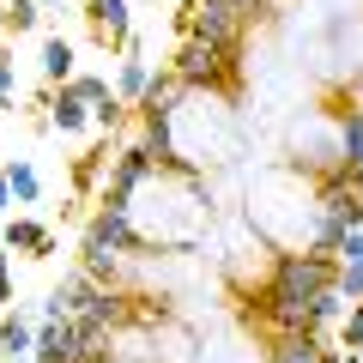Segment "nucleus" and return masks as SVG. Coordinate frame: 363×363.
Segmentation results:
<instances>
[{"mask_svg": "<svg viewBox=\"0 0 363 363\" xmlns=\"http://www.w3.org/2000/svg\"><path fill=\"white\" fill-rule=\"evenodd\" d=\"M169 67H176V79L188 91H236V79H242V55L212 43V37H194V30L176 43Z\"/></svg>", "mask_w": 363, "mask_h": 363, "instance_id": "obj_1", "label": "nucleus"}, {"mask_svg": "<svg viewBox=\"0 0 363 363\" xmlns=\"http://www.w3.org/2000/svg\"><path fill=\"white\" fill-rule=\"evenodd\" d=\"M248 25H255V18H248L236 0H188L176 13L182 37L194 30V37H212V43H224V49H236V55H242V43H248Z\"/></svg>", "mask_w": 363, "mask_h": 363, "instance_id": "obj_2", "label": "nucleus"}, {"mask_svg": "<svg viewBox=\"0 0 363 363\" xmlns=\"http://www.w3.org/2000/svg\"><path fill=\"white\" fill-rule=\"evenodd\" d=\"M291 164L297 169H309V176H327V169H339L345 164V152H339V121H333V109L327 116H309V121H291Z\"/></svg>", "mask_w": 363, "mask_h": 363, "instance_id": "obj_3", "label": "nucleus"}, {"mask_svg": "<svg viewBox=\"0 0 363 363\" xmlns=\"http://www.w3.org/2000/svg\"><path fill=\"white\" fill-rule=\"evenodd\" d=\"M157 169H164V164H157V152H152V145H145V140H128V145L116 152V164H109L104 206H128V200L145 188V182L157 176Z\"/></svg>", "mask_w": 363, "mask_h": 363, "instance_id": "obj_4", "label": "nucleus"}, {"mask_svg": "<svg viewBox=\"0 0 363 363\" xmlns=\"http://www.w3.org/2000/svg\"><path fill=\"white\" fill-rule=\"evenodd\" d=\"M200 363H267V345H255L248 327L218 321V327L200 333Z\"/></svg>", "mask_w": 363, "mask_h": 363, "instance_id": "obj_5", "label": "nucleus"}, {"mask_svg": "<svg viewBox=\"0 0 363 363\" xmlns=\"http://www.w3.org/2000/svg\"><path fill=\"white\" fill-rule=\"evenodd\" d=\"M85 18H91V37L104 49L128 55L133 43V0H85Z\"/></svg>", "mask_w": 363, "mask_h": 363, "instance_id": "obj_6", "label": "nucleus"}, {"mask_svg": "<svg viewBox=\"0 0 363 363\" xmlns=\"http://www.w3.org/2000/svg\"><path fill=\"white\" fill-rule=\"evenodd\" d=\"M37 351V309L30 303H13L0 315V363H25Z\"/></svg>", "mask_w": 363, "mask_h": 363, "instance_id": "obj_7", "label": "nucleus"}, {"mask_svg": "<svg viewBox=\"0 0 363 363\" xmlns=\"http://www.w3.org/2000/svg\"><path fill=\"white\" fill-rule=\"evenodd\" d=\"M30 363H79V327L73 315H43L37 321V351H30Z\"/></svg>", "mask_w": 363, "mask_h": 363, "instance_id": "obj_8", "label": "nucleus"}, {"mask_svg": "<svg viewBox=\"0 0 363 363\" xmlns=\"http://www.w3.org/2000/svg\"><path fill=\"white\" fill-rule=\"evenodd\" d=\"M182 104H188V85L176 79V67H164V73L152 67V85H145V97L133 109H140V116H176Z\"/></svg>", "mask_w": 363, "mask_h": 363, "instance_id": "obj_9", "label": "nucleus"}, {"mask_svg": "<svg viewBox=\"0 0 363 363\" xmlns=\"http://www.w3.org/2000/svg\"><path fill=\"white\" fill-rule=\"evenodd\" d=\"M49 128L55 133H85L91 128V104L73 85H49Z\"/></svg>", "mask_w": 363, "mask_h": 363, "instance_id": "obj_10", "label": "nucleus"}, {"mask_svg": "<svg viewBox=\"0 0 363 363\" xmlns=\"http://www.w3.org/2000/svg\"><path fill=\"white\" fill-rule=\"evenodd\" d=\"M6 248H18V255H30V260H49L55 248V230L43 218H6Z\"/></svg>", "mask_w": 363, "mask_h": 363, "instance_id": "obj_11", "label": "nucleus"}, {"mask_svg": "<svg viewBox=\"0 0 363 363\" xmlns=\"http://www.w3.org/2000/svg\"><path fill=\"white\" fill-rule=\"evenodd\" d=\"M145 85H152V67L140 61V37H133L128 55H121V67H116V97H121V104H140Z\"/></svg>", "mask_w": 363, "mask_h": 363, "instance_id": "obj_12", "label": "nucleus"}, {"mask_svg": "<svg viewBox=\"0 0 363 363\" xmlns=\"http://www.w3.org/2000/svg\"><path fill=\"white\" fill-rule=\"evenodd\" d=\"M267 363H321V339H309V333H272Z\"/></svg>", "mask_w": 363, "mask_h": 363, "instance_id": "obj_13", "label": "nucleus"}, {"mask_svg": "<svg viewBox=\"0 0 363 363\" xmlns=\"http://www.w3.org/2000/svg\"><path fill=\"white\" fill-rule=\"evenodd\" d=\"M73 73H79L73 43H67V37H49V43H43V79H49V85H67Z\"/></svg>", "mask_w": 363, "mask_h": 363, "instance_id": "obj_14", "label": "nucleus"}, {"mask_svg": "<svg viewBox=\"0 0 363 363\" xmlns=\"http://www.w3.org/2000/svg\"><path fill=\"white\" fill-rule=\"evenodd\" d=\"M339 121V152H345V164H363V109L345 97V109H333Z\"/></svg>", "mask_w": 363, "mask_h": 363, "instance_id": "obj_15", "label": "nucleus"}, {"mask_svg": "<svg viewBox=\"0 0 363 363\" xmlns=\"http://www.w3.org/2000/svg\"><path fill=\"white\" fill-rule=\"evenodd\" d=\"M6 182H13V200H18V206H37V200H43V176H37L30 157H6Z\"/></svg>", "mask_w": 363, "mask_h": 363, "instance_id": "obj_16", "label": "nucleus"}, {"mask_svg": "<svg viewBox=\"0 0 363 363\" xmlns=\"http://www.w3.org/2000/svg\"><path fill=\"white\" fill-rule=\"evenodd\" d=\"M43 0H0V25H6V37H25V30L43 25Z\"/></svg>", "mask_w": 363, "mask_h": 363, "instance_id": "obj_17", "label": "nucleus"}, {"mask_svg": "<svg viewBox=\"0 0 363 363\" xmlns=\"http://www.w3.org/2000/svg\"><path fill=\"white\" fill-rule=\"evenodd\" d=\"M67 85H73V91H79V97H85L91 109H97V104H109V97H116V85H109L104 73H73V79H67Z\"/></svg>", "mask_w": 363, "mask_h": 363, "instance_id": "obj_18", "label": "nucleus"}, {"mask_svg": "<svg viewBox=\"0 0 363 363\" xmlns=\"http://www.w3.org/2000/svg\"><path fill=\"white\" fill-rule=\"evenodd\" d=\"M128 109H133V104L109 97V104H97V109H91V128H97V133H121V128H128Z\"/></svg>", "mask_w": 363, "mask_h": 363, "instance_id": "obj_19", "label": "nucleus"}, {"mask_svg": "<svg viewBox=\"0 0 363 363\" xmlns=\"http://www.w3.org/2000/svg\"><path fill=\"white\" fill-rule=\"evenodd\" d=\"M18 104V67H13V49L0 43V109Z\"/></svg>", "mask_w": 363, "mask_h": 363, "instance_id": "obj_20", "label": "nucleus"}, {"mask_svg": "<svg viewBox=\"0 0 363 363\" xmlns=\"http://www.w3.org/2000/svg\"><path fill=\"white\" fill-rule=\"evenodd\" d=\"M339 345L363 351V303H351V309H345V321H339Z\"/></svg>", "mask_w": 363, "mask_h": 363, "instance_id": "obj_21", "label": "nucleus"}, {"mask_svg": "<svg viewBox=\"0 0 363 363\" xmlns=\"http://www.w3.org/2000/svg\"><path fill=\"white\" fill-rule=\"evenodd\" d=\"M339 291L351 303H363V260H339Z\"/></svg>", "mask_w": 363, "mask_h": 363, "instance_id": "obj_22", "label": "nucleus"}, {"mask_svg": "<svg viewBox=\"0 0 363 363\" xmlns=\"http://www.w3.org/2000/svg\"><path fill=\"white\" fill-rule=\"evenodd\" d=\"M6 255H13V248H0V315L18 303V279H13V260H6Z\"/></svg>", "mask_w": 363, "mask_h": 363, "instance_id": "obj_23", "label": "nucleus"}, {"mask_svg": "<svg viewBox=\"0 0 363 363\" xmlns=\"http://www.w3.org/2000/svg\"><path fill=\"white\" fill-rule=\"evenodd\" d=\"M333 260H363V224H351V230L333 242Z\"/></svg>", "mask_w": 363, "mask_h": 363, "instance_id": "obj_24", "label": "nucleus"}, {"mask_svg": "<svg viewBox=\"0 0 363 363\" xmlns=\"http://www.w3.org/2000/svg\"><path fill=\"white\" fill-rule=\"evenodd\" d=\"M321 363H357V351H345V345H327V339H321Z\"/></svg>", "mask_w": 363, "mask_h": 363, "instance_id": "obj_25", "label": "nucleus"}, {"mask_svg": "<svg viewBox=\"0 0 363 363\" xmlns=\"http://www.w3.org/2000/svg\"><path fill=\"white\" fill-rule=\"evenodd\" d=\"M345 97H351V104H357V109H363V67H357V73H351V79H345Z\"/></svg>", "mask_w": 363, "mask_h": 363, "instance_id": "obj_26", "label": "nucleus"}, {"mask_svg": "<svg viewBox=\"0 0 363 363\" xmlns=\"http://www.w3.org/2000/svg\"><path fill=\"white\" fill-rule=\"evenodd\" d=\"M236 6H242L248 18H267V13H272V0H236Z\"/></svg>", "mask_w": 363, "mask_h": 363, "instance_id": "obj_27", "label": "nucleus"}, {"mask_svg": "<svg viewBox=\"0 0 363 363\" xmlns=\"http://www.w3.org/2000/svg\"><path fill=\"white\" fill-rule=\"evenodd\" d=\"M6 206H13V182H6V164H0V218H6Z\"/></svg>", "mask_w": 363, "mask_h": 363, "instance_id": "obj_28", "label": "nucleus"}, {"mask_svg": "<svg viewBox=\"0 0 363 363\" xmlns=\"http://www.w3.org/2000/svg\"><path fill=\"white\" fill-rule=\"evenodd\" d=\"M351 169V182H357V194H363V164H345Z\"/></svg>", "mask_w": 363, "mask_h": 363, "instance_id": "obj_29", "label": "nucleus"}, {"mask_svg": "<svg viewBox=\"0 0 363 363\" xmlns=\"http://www.w3.org/2000/svg\"><path fill=\"white\" fill-rule=\"evenodd\" d=\"M109 363H145V357H109Z\"/></svg>", "mask_w": 363, "mask_h": 363, "instance_id": "obj_30", "label": "nucleus"}, {"mask_svg": "<svg viewBox=\"0 0 363 363\" xmlns=\"http://www.w3.org/2000/svg\"><path fill=\"white\" fill-rule=\"evenodd\" d=\"M43 6H61V0H43Z\"/></svg>", "mask_w": 363, "mask_h": 363, "instance_id": "obj_31", "label": "nucleus"}, {"mask_svg": "<svg viewBox=\"0 0 363 363\" xmlns=\"http://www.w3.org/2000/svg\"><path fill=\"white\" fill-rule=\"evenodd\" d=\"M0 37H6V25H0Z\"/></svg>", "mask_w": 363, "mask_h": 363, "instance_id": "obj_32", "label": "nucleus"}, {"mask_svg": "<svg viewBox=\"0 0 363 363\" xmlns=\"http://www.w3.org/2000/svg\"><path fill=\"white\" fill-rule=\"evenodd\" d=\"M357 363H363V351H357Z\"/></svg>", "mask_w": 363, "mask_h": 363, "instance_id": "obj_33", "label": "nucleus"}]
</instances>
